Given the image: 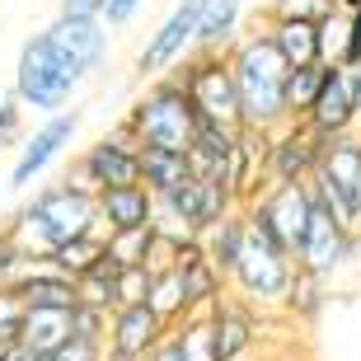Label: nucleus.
<instances>
[{
    "mask_svg": "<svg viewBox=\"0 0 361 361\" xmlns=\"http://www.w3.org/2000/svg\"><path fill=\"white\" fill-rule=\"evenodd\" d=\"M127 127H132V136L141 141V150H178V155H188L192 150V141H197V108H192V99H188L183 80H178L174 71L169 75H160V80H150L146 90L132 99V108H127Z\"/></svg>",
    "mask_w": 361,
    "mask_h": 361,
    "instance_id": "7ed1b4c3",
    "label": "nucleus"
},
{
    "mask_svg": "<svg viewBox=\"0 0 361 361\" xmlns=\"http://www.w3.org/2000/svg\"><path fill=\"white\" fill-rule=\"evenodd\" d=\"M183 329V348H188V361H221V348H216V329L207 314H192V319L178 324Z\"/></svg>",
    "mask_w": 361,
    "mask_h": 361,
    "instance_id": "473e14b6",
    "label": "nucleus"
},
{
    "mask_svg": "<svg viewBox=\"0 0 361 361\" xmlns=\"http://www.w3.org/2000/svg\"><path fill=\"white\" fill-rule=\"evenodd\" d=\"M324 136H314L305 122H286L281 132H272L268 150V188L272 183H310L319 169Z\"/></svg>",
    "mask_w": 361,
    "mask_h": 361,
    "instance_id": "2eb2a0df",
    "label": "nucleus"
},
{
    "mask_svg": "<svg viewBox=\"0 0 361 361\" xmlns=\"http://www.w3.org/2000/svg\"><path fill=\"white\" fill-rule=\"evenodd\" d=\"M56 19H104V0H61Z\"/></svg>",
    "mask_w": 361,
    "mask_h": 361,
    "instance_id": "ea45409f",
    "label": "nucleus"
},
{
    "mask_svg": "<svg viewBox=\"0 0 361 361\" xmlns=\"http://www.w3.org/2000/svg\"><path fill=\"white\" fill-rule=\"evenodd\" d=\"M249 221L263 230H272L291 254H300V244L310 235V221L319 212V202H314V188L310 183H272L263 197H254L249 207Z\"/></svg>",
    "mask_w": 361,
    "mask_h": 361,
    "instance_id": "9d476101",
    "label": "nucleus"
},
{
    "mask_svg": "<svg viewBox=\"0 0 361 361\" xmlns=\"http://www.w3.org/2000/svg\"><path fill=\"white\" fill-rule=\"evenodd\" d=\"M244 244H249V212L240 207V212H230L216 230L202 235V254L212 258V268L230 281L235 268H240V258H244Z\"/></svg>",
    "mask_w": 361,
    "mask_h": 361,
    "instance_id": "4be33fe9",
    "label": "nucleus"
},
{
    "mask_svg": "<svg viewBox=\"0 0 361 361\" xmlns=\"http://www.w3.org/2000/svg\"><path fill=\"white\" fill-rule=\"evenodd\" d=\"M183 80L188 99L197 108V122L207 127H226V132H240V90H235V75H230V56L226 52H192L183 66L174 71Z\"/></svg>",
    "mask_w": 361,
    "mask_h": 361,
    "instance_id": "423d86ee",
    "label": "nucleus"
},
{
    "mask_svg": "<svg viewBox=\"0 0 361 361\" xmlns=\"http://www.w3.org/2000/svg\"><path fill=\"white\" fill-rule=\"evenodd\" d=\"M314 136H324V141H334V136H352L357 132V99H352V85H348V71H334L329 66V80H324L319 99H314V108H310L305 118H300Z\"/></svg>",
    "mask_w": 361,
    "mask_h": 361,
    "instance_id": "dca6fc26",
    "label": "nucleus"
},
{
    "mask_svg": "<svg viewBox=\"0 0 361 361\" xmlns=\"http://www.w3.org/2000/svg\"><path fill=\"white\" fill-rule=\"evenodd\" d=\"M0 352H5V348H0Z\"/></svg>",
    "mask_w": 361,
    "mask_h": 361,
    "instance_id": "a18cd8bd",
    "label": "nucleus"
},
{
    "mask_svg": "<svg viewBox=\"0 0 361 361\" xmlns=\"http://www.w3.org/2000/svg\"><path fill=\"white\" fill-rule=\"evenodd\" d=\"M295 272L300 268H295L291 249H286L272 230L249 221V244H244V258H240V268H235V277H230V286L240 291L244 305H254L258 314H263V310H286Z\"/></svg>",
    "mask_w": 361,
    "mask_h": 361,
    "instance_id": "20e7f679",
    "label": "nucleus"
},
{
    "mask_svg": "<svg viewBox=\"0 0 361 361\" xmlns=\"http://www.w3.org/2000/svg\"><path fill=\"white\" fill-rule=\"evenodd\" d=\"M66 183L85 188V192H113V188H136L141 183V141L132 136L127 122H118L108 136H99L94 146H85L71 164Z\"/></svg>",
    "mask_w": 361,
    "mask_h": 361,
    "instance_id": "0eeeda50",
    "label": "nucleus"
},
{
    "mask_svg": "<svg viewBox=\"0 0 361 361\" xmlns=\"http://www.w3.org/2000/svg\"><path fill=\"white\" fill-rule=\"evenodd\" d=\"M75 75L66 71V61L56 56V47L47 42V33H33V38L19 47V61H14V85L10 90L19 94V104L33 108V113H66L71 94H75Z\"/></svg>",
    "mask_w": 361,
    "mask_h": 361,
    "instance_id": "39448f33",
    "label": "nucleus"
},
{
    "mask_svg": "<svg viewBox=\"0 0 361 361\" xmlns=\"http://www.w3.org/2000/svg\"><path fill=\"white\" fill-rule=\"evenodd\" d=\"M75 132H80V113H75V108H66V113L47 118L38 132L19 146V155H14V164H10V188H33V178H38L47 164L61 160V150L75 141Z\"/></svg>",
    "mask_w": 361,
    "mask_h": 361,
    "instance_id": "4468645a",
    "label": "nucleus"
},
{
    "mask_svg": "<svg viewBox=\"0 0 361 361\" xmlns=\"http://www.w3.org/2000/svg\"><path fill=\"white\" fill-rule=\"evenodd\" d=\"M202 10H207V0H178L174 10H169V19L146 38V47L136 52V75L146 85L169 75L174 66H183L188 56H192L197 28H202Z\"/></svg>",
    "mask_w": 361,
    "mask_h": 361,
    "instance_id": "1a4fd4ad",
    "label": "nucleus"
},
{
    "mask_svg": "<svg viewBox=\"0 0 361 361\" xmlns=\"http://www.w3.org/2000/svg\"><path fill=\"white\" fill-rule=\"evenodd\" d=\"M348 85H352V99H357V113H361V61L348 66Z\"/></svg>",
    "mask_w": 361,
    "mask_h": 361,
    "instance_id": "79ce46f5",
    "label": "nucleus"
},
{
    "mask_svg": "<svg viewBox=\"0 0 361 361\" xmlns=\"http://www.w3.org/2000/svg\"><path fill=\"white\" fill-rule=\"evenodd\" d=\"M155 192L146 188H113V192H99V216H104V235H118V230H146L155 226Z\"/></svg>",
    "mask_w": 361,
    "mask_h": 361,
    "instance_id": "aec40b11",
    "label": "nucleus"
},
{
    "mask_svg": "<svg viewBox=\"0 0 361 361\" xmlns=\"http://www.w3.org/2000/svg\"><path fill=\"white\" fill-rule=\"evenodd\" d=\"M352 19H357V61H361V10L352 14Z\"/></svg>",
    "mask_w": 361,
    "mask_h": 361,
    "instance_id": "37998d69",
    "label": "nucleus"
},
{
    "mask_svg": "<svg viewBox=\"0 0 361 361\" xmlns=\"http://www.w3.org/2000/svg\"><path fill=\"white\" fill-rule=\"evenodd\" d=\"M5 230L14 235V244L28 258H47L52 249L80 240V235H99L104 216H99V197L94 192H85L75 183H52L42 192H33V202L19 207V216Z\"/></svg>",
    "mask_w": 361,
    "mask_h": 361,
    "instance_id": "f03ea898",
    "label": "nucleus"
},
{
    "mask_svg": "<svg viewBox=\"0 0 361 361\" xmlns=\"http://www.w3.org/2000/svg\"><path fill=\"white\" fill-rule=\"evenodd\" d=\"M314 202L338 212L352 230H361V132L334 136L319 150V169L310 178Z\"/></svg>",
    "mask_w": 361,
    "mask_h": 361,
    "instance_id": "6e6552de",
    "label": "nucleus"
},
{
    "mask_svg": "<svg viewBox=\"0 0 361 361\" xmlns=\"http://www.w3.org/2000/svg\"><path fill=\"white\" fill-rule=\"evenodd\" d=\"M263 33L277 42L286 66H319V24H300V19H263Z\"/></svg>",
    "mask_w": 361,
    "mask_h": 361,
    "instance_id": "393cba45",
    "label": "nucleus"
},
{
    "mask_svg": "<svg viewBox=\"0 0 361 361\" xmlns=\"http://www.w3.org/2000/svg\"><path fill=\"white\" fill-rule=\"evenodd\" d=\"M235 141L240 132H226V127H197V141L188 150V160H192V174L197 178H216V183L230 188V169H235Z\"/></svg>",
    "mask_w": 361,
    "mask_h": 361,
    "instance_id": "412c9836",
    "label": "nucleus"
},
{
    "mask_svg": "<svg viewBox=\"0 0 361 361\" xmlns=\"http://www.w3.org/2000/svg\"><path fill=\"white\" fill-rule=\"evenodd\" d=\"M14 295L24 300V310H80V291L75 281L47 263V258H28L24 272L10 281Z\"/></svg>",
    "mask_w": 361,
    "mask_h": 361,
    "instance_id": "f3484780",
    "label": "nucleus"
},
{
    "mask_svg": "<svg viewBox=\"0 0 361 361\" xmlns=\"http://www.w3.org/2000/svg\"><path fill=\"white\" fill-rule=\"evenodd\" d=\"M160 207H155V216L160 221H174V226L192 230V235H207V230H216L221 221H226L230 212H240V202H235V192H230L226 183H216V178H188V183H178L174 192H164V197H155Z\"/></svg>",
    "mask_w": 361,
    "mask_h": 361,
    "instance_id": "9b49d317",
    "label": "nucleus"
},
{
    "mask_svg": "<svg viewBox=\"0 0 361 361\" xmlns=\"http://www.w3.org/2000/svg\"><path fill=\"white\" fill-rule=\"evenodd\" d=\"M155 240H160V235H155V226H146V230H118V235H108V258H113L122 272L150 268Z\"/></svg>",
    "mask_w": 361,
    "mask_h": 361,
    "instance_id": "c85d7f7f",
    "label": "nucleus"
},
{
    "mask_svg": "<svg viewBox=\"0 0 361 361\" xmlns=\"http://www.w3.org/2000/svg\"><path fill=\"white\" fill-rule=\"evenodd\" d=\"M357 244H361V230H352L338 212L319 207L314 221H310V235H305V244H300V254H295V268L314 272V277H334V272L357 254Z\"/></svg>",
    "mask_w": 361,
    "mask_h": 361,
    "instance_id": "f8f14e48",
    "label": "nucleus"
},
{
    "mask_svg": "<svg viewBox=\"0 0 361 361\" xmlns=\"http://www.w3.org/2000/svg\"><path fill=\"white\" fill-rule=\"evenodd\" d=\"M343 10H352V14H357V10H361V0H343Z\"/></svg>",
    "mask_w": 361,
    "mask_h": 361,
    "instance_id": "c03bdc74",
    "label": "nucleus"
},
{
    "mask_svg": "<svg viewBox=\"0 0 361 361\" xmlns=\"http://www.w3.org/2000/svg\"><path fill=\"white\" fill-rule=\"evenodd\" d=\"M141 5H146V0H104V24H108V28H122V24H132Z\"/></svg>",
    "mask_w": 361,
    "mask_h": 361,
    "instance_id": "e433bc0d",
    "label": "nucleus"
},
{
    "mask_svg": "<svg viewBox=\"0 0 361 361\" xmlns=\"http://www.w3.org/2000/svg\"><path fill=\"white\" fill-rule=\"evenodd\" d=\"M146 361H188V348H183V329H169L164 334V343L155 352H150Z\"/></svg>",
    "mask_w": 361,
    "mask_h": 361,
    "instance_id": "58836bf2",
    "label": "nucleus"
},
{
    "mask_svg": "<svg viewBox=\"0 0 361 361\" xmlns=\"http://www.w3.org/2000/svg\"><path fill=\"white\" fill-rule=\"evenodd\" d=\"M240 19H244V0H207L202 28H197V47H192V52H230V47L244 38Z\"/></svg>",
    "mask_w": 361,
    "mask_h": 361,
    "instance_id": "5701e85b",
    "label": "nucleus"
},
{
    "mask_svg": "<svg viewBox=\"0 0 361 361\" xmlns=\"http://www.w3.org/2000/svg\"><path fill=\"white\" fill-rule=\"evenodd\" d=\"M226 56H230L235 90H240V118H244V127L281 132L286 122H295L291 118V104H286L291 66H286V56L277 52V42H272L263 28L244 33Z\"/></svg>",
    "mask_w": 361,
    "mask_h": 361,
    "instance_id": "f257e3e1",
    "label": "nucleus"
},
{
    "mask_svg": "<svg viewBox=\"0 0 361 361\" xmlns=\"http://www.w3.org/2000/svg\"><path fill=\"white\" fill-rule=\"evenodd\" d=\"M47 361H104V348L99 343H80V338H71L61 352H52Z\"/></svg>",
    "mask_w": 361,
    "mask_h": 361,
    "instance_id": "4c0bfd02",
    "label": "nucleus"
},
{
    "mask_svg": "<svg viewBox=\"0 0 361 361\" xmlns=\"http://www.w3.org/2000/svg\"><path fill=\"white\" fill-rule=\"evenodd\" d=\"M319 61L334 66V71H348L357 61V19L343 5L319 24Z\"/></svg>",
    "mask_w": 361,
    "mask_h": 361,
    "instance_id": "a878e982",
    "label": "nucleus"
},
{
    "mask_svg": "<svg viewBox=\"0 0 361 361\" xmlns=\"http://www.w3.org/2000/svg\"><path fill=\"white\" fill-rule=\"evenodd\" d=\"M207 319L216 329V348H221V361H235V357H249L258 348V310L244 305L240 295H221L212 310H207Z\"/></svg>",
    "mask_w": 361,
    "mask_h": 361,
    "instance_id": "a211bd4d",
    "label": "nucleus"
},
{
    "mask_svg": "<svg viewBox=\"0 0 361 361\" xmlns=\"http://www.w3.org/2000/svg\"><path fill=\"white\" fill-rule=\"evenodd\" d=\"M75 338V310H28L24 314V334L19 343L38 352V357H52Z\"/></svg>",
    "mask_w": 361,
    "mask_h": 361,
    "instance_id": "b1692460",
    "label": "nucleus"
},
{
    "mask_svg": "<svg viewBox=\"0 0 361 361\" xmlns=\"http://www.w3.org/2000/svg\"><path fill=\"white\" fill-rule=\"evenodd\" d=\"M24 300L14 295V286H0V348H10V343H19V334H24Z\"/></svg>",
    "mask_w": 361,
    "mask_h": 361,
    "instance_id": "72a5a7b5",
    "label": "nucleus"
},
{
    "mask_svg": "<svg viewBox=\"0 0 361 361\" xmlns=\"http://www.w3.org/2000/svg\"><path fill=\"white\" fill-rule=\"evenodd\" d=\"M24 263H28V254L14 244L10 230H0V286H10V281L24 272Z\"/></svg>",
    "mask_w": 361,
    "mask_h": 361,
    "instance_id": "c9c22d12",
    "label": "nucleus"
},
{
    "mask_svg": "<svg viewBox=\"0 0 361 361\" xmlns=\"http://www.w3.org/2000/svg\"><path fill=\"white\" fill-rule=\"evenodd\" d=\"M169 324L155 314L150 305H127L113 314V334H108V352L113 357H127V361H146L150 352L164 343Z\"/></svg>",
    "mask_w": 361,
    "mask_h": 361,
    "instance_id": "6ab92c4d",
    "label": "nucleus"
},
{
    "mask_svg": "<svg viewBox=\"0 0 361 361\" xmlns=\"http://www.w3.org/2000/svg\"><path fill=\"white\" fill-rule=\"evenodd\" d=\"M19 127H24V104H19L14 90L0 85V146H10L14 136H19Z\"/></svg>",
    "mask_w": 361,
    "mask_h": 361,
    "instance_id": "f704fd0d",
    "label": "nucleus"
},
{
    "mask_svg": "<svg viewBox=\"0 0 361 361\" xmlns=\"http://www.w3.org/2000/svg\"><path fill=\"white\" fill-rule=\"evenodd\" d=\"M0 361H47V357H38L28 343H10V348L0 352Z\"/></svg>",
    "mask_w": 361,
    "mask_h": 361,
    "instance_id": "a19ab883",
    "label": "nucleus"
},
{
    "mask_svg": "<svg viewBox=\"0 0 361 361\" xmlns=\"http://www.w3.org/2000/svg\"><path fill=\"white\" fill-rule=\"evenodd\" d=\"M324 80H329V66H295L291 71V80H286V104H291V118L300 122L314 108V99H319V90H324Z\"/></svg>",
    "mask_w": 361,
    "mask_h": 361,
    "instance_id": "c756f323",
    "label": "nucleus"
},
{
    "mask_svg": "<svg viewBox=\"0 0 361 361\" xmlns=\"http://www.w3.org/2000/svg\"><path fill=\"white\" fill-rule=\"evenodd\" d=\"M343 0H268L263 19H300V24H324Z\"/></svg>",
    "mask_w": 361,
    "mask_h": 361,
    "instance_id": "2f4dec72",
    "label": "nucleus"
},
{
    "mask_svg": "<svg viewBox=\"0 0 361 361\" xmlns=\"http://www.w3.org/2000/svg\"><path fill=\"white\" fill-rule=\"evenodd\" d=\"M47 42L56 47V56L66 61V71L75 80H90L108 56V24L104 19H52L42 28Z\"/></svg>",
    "mask_w": 361,
    "mask_h": 361,
    "instance_id": "ddd939ff",
    "label": "nucleus"
},
{
    "mask_svg": "<svg viewBox=\"0 0 361 361\" xmlns=\"http://www.w3.org/2000/svg\"><path fill=\"white\" fill-rule=\"evenodd\" d=\"M108 258V235L99 230V235H80V240H71V244H61V249H52L47 254V263H52L61 277H71V281H85L99 263Z\"/></svg>",
    "mask_w": 361,
    "mask_h": 361,
    "instance_id": "cd10ccee",
    "label": "nucleus"
},
{
    "mask_svg": "<svg viewBox=\"0 0 361 361\" xmlns=\"http://www.w3.org/2000/svg\"><path fill=\"white\" fill-rule=\"evenodd\" d=\"M188 178H192V160L188 155H178V150H150V146L141 150V188L146 192L164 197V192H174Z\"/></svg>",
    "mask_w": 361,
    "mask_h": 361,
    "instance_id": "bb28decb",
    "label": "nucleus"
},
{
    "mask_svg": "<svg viewBox=\"0 0 361 361\" xmlns=\"http://www.w3.org/2000/svg\"><path fill=\"white\" fill-rule=\"evenodd\" d=\"M319 310H324V277H314V272H295L291 295H286V314H295V319H314Z\"/></svg>",
    "mask_w": 361,
    "mask_h": 361,
    "instance_id": "7c9ffc66",
    "label": "nucleus"
}]
</instances>
